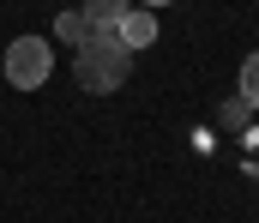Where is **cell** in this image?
Instances as JSON below:
<instances>
[{"label":"cell","mask_w":259,"mask_h":223,"mask_svg":"<svg viewBox=\"0 0 259 223\" xmlns=\"http://www.w3.org/2000/svg\"><path fill=\"white\" fill-rule=\"evenodd\" d=\"M127 73H133V49L115 36V30H91L84 42H72V78H78L91 97L121 91Z\"/></svg>","instance_id":"obj_1"},{"label":"cell","mask_w":259,"mask_h":223,"mask_svg":"<svg viewBox=\"0 0 259 223\" xmlns=\"http://www.w3.org/2000/svg\"><path fill=\"white\" fill-rule=\"evenodd\" d=\"M55 67V49H49V36H12V49H6V84H18V91H36L42 78Z\"/></svg>","instance_id":"obj_2"},{"label":"cell","mask_w":259,"mask_h":223,"mask_svg":"<svg viewBox=\"0 0 259 223\" xmlns=\"http://www.w3.org/2000/svg\"><path fill=\"white\" fill-rule=\"evenodd\" d=\"M115 36L127 42L133 55H139V49H151V42H157V18H151V6H139V0H133L127 12L115 18Z\"/></svg>","instance_id":"obj_3"},{"label":"cell","mask_w":259,"mask_h":223,"mask_svg":"<svg viewBox=\"0 0 259 223\" xmlns=\"http://www.w3.org/2000/svg\"><path fill=\"white\" fill-rule=\"evenodd\" d=\"M121 12H127V0H84V24L91 30H115Z\"/></svg>","instance_id":"obj_4"},{"label":"cell","mask_w":259,"mask_h":223,"mask_svg":"<svg viewBox=\"0 0 259 223\" xmlns=\"http://www.w3.org/2000/svg\"><path fill=\"white\" fill-rule=\"evenodd\" d=\"M241 103H253V109H259V49L241 61Z\"/></svg>","instance_id":"obj_5"},{"label":"cell","mask_w":259,"mask_h":223,"mask_svg":"<svg viewBox=\"0 0 259 223\" xmlns=\"http://www.w3.org/2000/svg\"><path fill=\"white\" fill-rule=\"evenodd\" d=\"M55 30H61L66 42H84V36H91V24H84V12H61V24H55Z\"/></svg>","instance_id":"obj_6"},{"label":"cell","mask_w":259,"mask_h":223,"mask_svg":"<svg viewBox=\"0 0 259 223\" xmlns=\"http://www.w3.org/2000/svg\"><path fill=\"white\" fill-rule=\"evenodd\" d=\"M139 6H151V12H157V6H169V0H139Z\"/></svg>","instance_id":"obj_7"}]
</instances>
